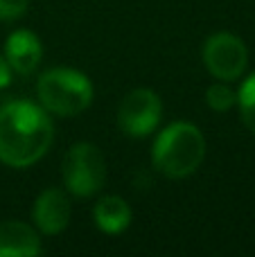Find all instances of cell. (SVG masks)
Wrapping results in <instances>:
<instances>
[{"mask_svg":"<svg viewBox=\"0 0 255 257\" xmlns=\"http://www.w3.org/2000/svg\"><path fill=\"white\" fill-rule=\"evenodd\" d=\"M43 250L39 230L25 221L0 223V257H34Z\"/></svg>","mask_w":255,"mask_h":257,"instance_id":"9","label":"cell"},{"mask_svg":"<svg viewBox=\"0 0 255 257\" xmlns=\"http://www.w3.org/2000/svg\"><path fill=\"white\" fill-rule=\"evenodd\" d=\"M5 59L16 75H32L43 59L41 39L32 30H16L5 41Z\"/></svg>","mask_w":255,"mask_h":257,"instance_id":"8","label":"cell"},{"mask_svg":"<svg viewBox=\"0 0 255 257\" xmlns=\"http://www.w3.org/2000/svg\"><path fill=\"white\" fill-rule=\"evenodd\" d=\"M206 138L192 122H172L158 131L152 145V165L167 178H185L201 167Z\"/></svg>","mask_w":255,"mask_h":257,"instance_id":"2","label":"cell"},{"mask_svg":"<svg viewBox=\"0 0 255 257\" xmlns=\"http://www.w3.org/2000/svg\"><path fill=\"white\" fill-rule=\"evenodd\" d=\"M201 59L217 81H237L248 66V50L237 34L215 32L206 39Z\"/></svg>","mask_w":255,"mask_h":257,"instance_id":"5","label":"cell"},{"mask_svg":"<svg viewBox=\"0 0 255 257\" xmlns=\"http://www.w3.org/2000/svg\"><path fill=\"white\" fill-rule=\"evenodd\" d=\"M30 0H0V23H12L25 16Z\"/></svg>","mask_w":255,"mask_h":257,"instance_id":"13","label":"cell"},{"mask_svg":"<svg viewBox=\"0 0 255 257\" xmlns=\"http://www.w3.org/2000/svg\"><path fill=\"white\" fill-rule=\"evenodd\" d=\"M63 185L70 194L88 199L106 183V160L93 142H77L66 151L61 163Z\"/></svg>","mask_w":255,"mask_h":257,"instance_id":"4","label":"cell"},{"mask_svg":"<svg viewBox=\"0 0 255 257\" xmlns=\"http://www.w3.org/2000/svg\"><path fill=\"white\" fill-rule=\"evenodd\" d=\"M237 108H239V117H242L244 126L255 136V72H251L242 81V86H239Z\"/></svg>","mask_w":255,"mask_h":257,"instance_id":"11","label":"cell"},{"mask_svg":"<svg viewBox=\"0 0 255 257\" xmlns=\"http://www.w3.org/2000/svg\"><path fill=\"white\" fill-rule=\"evenodd\" d=\"M206 104L215 113H226L237 104V93L230 86H226V81H217L206 90Z\"/></svg>","mask_w":255,"mask_h":257,"instance_id":"12","label":"cell"},{"mask_svg":"<svg viewBox=\"0 0 255 257\" xmlns=\"http://www.w3.org/2000/svg\"><path fill=\"white\" fill-rule=\"evenodd\" d=\"M93 221L106 235H120L131 223V208L117 194L102 196L93 208Z\"/></svg>","mask_w":255,"mask_h":257,"instance_id":"10","label":"cell"},{"mask_svg":"<svg viewBox=\"0 0 255 257\" xmlns=\"http://www.w3.org/2000/svg\"><path fill=\"white\" fill-rule=\"evenodd\" d=\"M12 77H14V70L9 68L7 59H5V54H0V90L7 88L9 84H12Z\"/></svg>","mask_w":255,"mask_h":257,"instance_id":"14","label":"cell"},{"mask_svg":"<svg viewBox=\"0 0 255 257\" xmlns=\"http://www.w3.org/2000/svg\"><path fill=\"white\" fill-rule=\"evenodd\" d=\"M54 142L52 115L30 99H9L0 106V163L25 169L39 163Z\"/></svg>","mask_w":255,"mask_h":257,"instance_id":"1","label":"cell"},{"mask_svg":"<svg viewBox=\"0 0 255 257\" xmlns=\"http://www.w3.org/2000/svg\"><path fill=\"white\" fill-rule=\"evenodd\" d=\"M39 104L57 117H72L84 113L93 104V81L75 68H52L36 81Z\"/></svg>","mask_w":255,"mask_h":257,"instance_id":"3","label":"cell"},{"mask_svg":"<svg viewBox=\"0 0 255 257\" xmlns=\"http://www.w3.org/2000/svg\"><path fill=\"white\" fill-rule=\"evenodd\" d=\"M72 205L70 199L59 187H48L36 196L32 205V223L43 235H59L70 223Z\"/></svg>","mask_w":255,"mask_h":257,"instance_id":"7","label":"cell"},{"mask_svg":"<svg viewBox=\"0 0 255 257\" xmlns=\"http://www.w3.org/2000/svg\"><path fill=\"white\" fill-rule=\"evenodd\" d=\"M163 120V102L152 88H136L117 108V126L129 138H147Z\"/></svg>","mask_w":255,"mask_h":257,"instance_id":"6","label":"cell"}]
</instances>
